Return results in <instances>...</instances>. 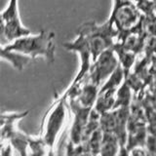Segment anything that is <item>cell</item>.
Segmentation results:
<instances>
[{
    "instance_id": "6da1fadb",
    "label": "cell",
    "mask_w": 156,
    "mask_h": 156,
    "mask_svg": "<svg viewBox=\"0 0 156 156\" xmlns=\"http://www.w3.org/2000/svg\"><path fill=\"white\" fill-rule=\"evenodd\" d=\"M55 36L54 31L42 29L35 35L30 33L15 39L6 45V48L30 58L31 60L43 58L49 65H53L56 56Z\"/></svg>"
},
{
    "instance_id": "7a4b0ae2",
    "label": "cell",
    "mask_w": 156,
    "mask_h": 156,
    "mask_svg": "<svg viewBox=\"0 0 156 156\" xmlns=\"http://www.w3.org/2000/svg\"><path fill=\"white\" fill-rule=\"evenodd\" d=\"M67 107V98L65 93H62L53 102L52 106L48 109L44 117L41 138L50 149L51 154H53V149L55 148L58 136L65 127Z\"/></svg>"
},
{
    "instance_id": "3957f363",
    "label": "cell",
    "mask_w": 156,
    "mask_h": 156,
    "mask_svg": "<svg viewBox=\"0 0 156 156\" xmlns=\"http://www.w3.org/2000/svg\"><path fill=\"white\" fill-rule=\"evenodd\" d=\"M110 24L97 26L95 23H85L78 28L77 32L84 35L89 44L92 54V60L95 61L101 52L106 50L111 43Z\"/></svg>"
},
{
    "instance_id": "277c9868",
    "label": "cell",
    "mask_w": 156,
    "mask_h": 156,
    "mask_svg": "<svg viewBox=\"0 0 156 156\" xmlns=\"http://www.w3.org/2000/svg\"><path fill=\"white\" fill-rule=\"evenodd\" d=\"M62 46L66 50L75 52L79 56V60H80L79 71H78L74 80L70 83L71 85L77 84V83H79L83 80V78L86 76L87 72L89 71L91 67L92 54H91L90 46L88 44L86 37L80 32H77V36L74 40L63 42Z\"/></svg>"
},
{
    "instance_id": "5b68a950",
    "label": "cell",
    "mask_w": 156,
    "mask_h": 156,
    "mask_svg": "<svg viewBox=\"0 0 156 156\" xmlns=\"http://www.w3.org/2000/svg\"><path fill=\"white\" fill-rule=\"evenodd\" d=\"M5 24L6 35L10 42L15 39L30 34V30L22 23L19 13V0H9L7 7L1 13Z\"/></svg>"
},
{
    "instance_id": "8992f818",
    "label": "cell",
    "mask_w": 156,
    "mask_h": 156,
    "mask_svg": "<svg viewBox=\"0 0 156 156\" xmlns=\"http://www.w3.org/2000/svg\"><path fill=\"white\" fill-rule=\"evenodd\" d=\"M95 63L90 67V79L93 84L99 86V84L105 78L109 76L115 69L116 58L110 50L106 49L101 52L95 60Z\"/></svg>"
},
{
    "instance_id": "52a82bcc",
    "label": "cell",
    "mask_w": 156,
    "mask_h": 156,
    "mask_svg": "<svg viewBox=\"0 0 156 156\" xmlns=\"http://www.w3.org/2000/svg\"><path fill=\"white\" fill-rule=\"evenodd\" d=\"M0 60L9 62L18 71H22L31 61V58L17 52L10 51L6 46L0 45Z\"/></svg>"
},
{
    "instance_id": "ba28073f",
    "label": "cell",
    "mask_w": 156,
    "mask_h": 156,
    "mask_svg": "<svg viewBox=\"0 0 156 156\" xmlns=\"http://www.w3.org/2000/svg\"><path fill=\"white\" fill-rule=\"evenodd\" d=\"M29 136L23 132L17 129L14 132L11 138L9 139V144L12 145V147L18 150L20 153L23 155H27V146H28V140Z\"/></svg>"
},
{
    "instance_id": "9c48e42d",
    "label": "cell",
    "mask_w": 156,
    "mask_h": 156,
    "mask_svg": "<svg viewBox=\"0 0 156 156\" xmlns=\"http://www.w3.org/2000/svg\"><path fill=\"white\" fill-rule=\"evenodd\" d=\"M27 153L31 155H44V154H51L50 149L48 148L46 144L44 143L41 136L39 138H33L29 136L28 146H27Z\"/></svg>"
},
{
    "instance_id": "30bf717a",
    "label": "cell",
    "mask_w": 156,
    "mask_h": 156,
    "mask_svg": "<svg viewBox=\"0 0 156 156\" xmlns=\"http://www.w3.org/2000/svg\"><path fill=\"white\" fill-rule=\"evenodd\" d=\"M29 113V110L23 112H3L0 111V128L5 125L17 123Z\"/></svg>"
},
{
    "instance_id": "8fae6325",
    "label": "cell",
    "mask_w": 156,
    "mask_h": 156,
    "mask_svg": "<svg viewBox=\"0 0 156 156\" xmlns=\"http://www.w3.org/2000/svg\"><path fill=\"white\" fill-rule=\"evenodd\" d=\"M10 43L6 35V30H5V24L2 19V15L0 13V45L6 46Z\"/></svg>"
},
{
    "instance_id": "7c38bea8",
    "label": "cell",
    "mask_w": 156,
    "mask_h": 156,
    "mask_svg": "<svg viewBox=\"0 0 156 156\" xmlns=\"http://www.w3.org/2000/svg\"><path fill=\"white\" fill-rule=\"evenodd\" d=\"M0 141H3V140H1V138H0Z\"/></svg>"
}]
</instances>
